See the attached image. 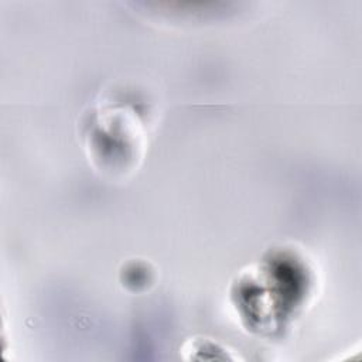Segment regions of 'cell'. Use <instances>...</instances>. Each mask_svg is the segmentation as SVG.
<instances>
[{
	"label": "cell",
	"instance_id": "obj_1",
	"mask_svg": "<svg viewBox=\"0 0 362 362\" xmlns=\"http://www.w3.org/2000/svg\"><path fill=\"white\" fill-rule=\"evenodd\" d=\"M304 272L288 256L274 255L272 262H262L259 269L240 274L236 284L238 305L252 328L270 331L290 317L293 305H300L308 288Z\"/></svg>",
	"mask_w": 362,
	"mask_h": 362
}]
</instances>
